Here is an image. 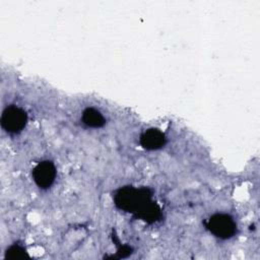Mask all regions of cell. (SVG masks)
<instances>
[{"label": "cell", "instance_id": "obj_4", "mask_svg": "<svg viewBox=\"0 0 260 260\" xmlns=\"http://www.w3.org/2000/svg\"><path fill=\"white\" fill-rule=\"evenodd\" d=\"M56 177V169L52 161L44 160L39 162L32 170V179L42 189L49 188Z\"/></svg>", "mask_w": 260, "mask_h": 260}, {"label": "cell", "instance_id": "obj_7", "mask_svg": "<svg viewBox=\"0 0 260 260\" xmlns=\"http://www.w3.org/2000/svg\"><path fill=\"white\" fill-rule=\"evenodd\" d=\"M26 255L25 250L23 247L19 246V245H12L11 247H9V249L6 252V257L9 258H13V259H18V258H23Z\"/></svg>", "mask_w": 260, "mask_h": 260}, {"label": "cell", "instance_id": "obj_6", "mask_svg": "<svg viewBox=\"0 0 260 260\" xmlns=\"http://www.w3.org/2000/svg\"><path fill=\"white\" fill-rule=\"evenodd\" d=\"M81 119L83 123L91 128H100L105 125V118L100 111L93 108H87L83 111Z\"/></svg>", "mask_w": 260, "mask_h": 260}, {"label": "cell", "instance_id": "obj_2", "mask_svg": "<svg viewBox=\"0 0 260 260\" xmlns=\"http://www.w3.org/2000/svg\"><path fill=\"white\" fill-rule=\"evenodd\" d=\"M206 228L211 234L220 239H229L236 233V222L224 213H216L210 216L206 221Z\"/></svg>", "mask_w": 260, "mask_h": 260}, {"label": "cell", "instance_id": "obj_1", "mask_svg": "<svg viewBox=\"0 0 260 260\" xmlns=\"http://www.w3.org/2000/svg\"><path fill=\"white\" fill-rule=\"evenodd\" d=\"M114 201L120 209L136 213L148 222H154L160 216V209L150 200V194L146 189L123 187L115 193Z\"/></svg>", "mask_w": 260, "mask_h": 260}, {"label": "cell", "instance_id": "obj_5", "mask_svg": "<svg viewBox=\"0 0 260 260\" xmlns=\"http://www.w3.org/2000/svg\"><path fill=\"white\" fill-rule=\"evenodd\" d=\"M165 135L158 129H148L140 136V144L149 150L160 148L165 144Z\"/></svg>", "mask_w": 260, "mask_h": 260}, {"label": "cell", "instance_id": "obj_3", "mask_svg": "<svg viewBox=\"0 0 260 260\" xmlns=\"http://www.w3.org/2000/svg\"><path fill=\"white\" fill-rule=\"evenodd\" d=\"M25 112L15 106L7 107L1 116V126L9 133H17L21 131L26 124Z\"/></svg>", "mask_w": 260, "mask_h": 260}]
</instances>
